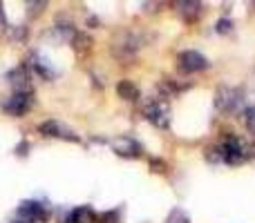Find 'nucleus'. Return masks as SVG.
<instances>
[{
    "label": "nucleus",
    "instance_id": "1",
    "mask_svg": "<svg viewBox=\"0 0 255 223\" xmlns=\"http://www.w3.org/2000/svg\"><path fill=\"white\" fill-rule=\"evenodd\" d=\"M249 156H251V154H249V148L240 136H235V134L224 136V141H222V145H220L222 161L229 163V165H240V163H244Z\"/></svg>",
    "mask_w": 255,
    "mask_h": 223
},
{
    "label": "nucleus",
    "instance_id": "2",
    "mask_svg": "<svg viewBox=\"0 0 255 223\" xmlns=\"http://www.w3.org/2000/svg\"><path fill=\"white\" fill-rule=\"evenodd\" d=\"M177 67H179L184 74H197V72L208 70V58L204 54L195 52V49H186L177 56Z\"/></svg>",
    "mask_w": 255,
    "mask_h": 223
},
{
    "label": "nucleus",
    "instance_id": "3",
    "mask_svg": "<svg viewBox=\"0 0 255 223\" xmlns=\"http://www.w3.org/2000/svg\"><path fill=\"white\" fill-rule=\"evenodd\" d=\"M18 217L22 223H47L49 215H47V208L38 201H22L18 206Z\"/></svg>",
    "mask_w": 255,
    "mask_h": 223
},
{
    "label": "nucleus",
    "instance_id": "4",
    "mask_svg": "<svg viewBox=\"0 0 255 223\" xmlns=\"http://www.w3.org/2000/svg\"><path fill=\"white\" fill-rule=\"evenodd\" d=\"M240 103H242V89L238 87H220L215 94V107L220 112H235L240 107Z\"/></svg>",
    "mask_w": 255,
    "mask_h": 223
},
{
    "label": "nucleus",
    "instance_id": "5",
    "mask_svg": "<svg viewBox=\"0 0 255 223\" xmlns=\"http://www.w3.org/2000/svg\"><path fill=\"white\" fill-rule=\"evenodd\" d=\"M145 118L157 127H168L170 125V107L166 101H150L145 105Z\"/></svg>",
    "mask_w": 255,
    "mask_h": 223
},
{
    "label": "nucleus",
    "instance_id": "6",
    "mask_svg": "<svg viewBox=\"0 0 255 223\" xmlns=\"http://www.w3.org/2000/svg\"><path fill=\"white\" fill-rule=\"evenodd\" d=\"M112 149H115L117 156H124V158H139L143 154V148L136 139L132 136H117L112 141Z\"/></svg>",
    "mask_w": 255,
    "mask_h": 223
},
{
    "label": "nucleus",
    "instance_id": "7",
    "mask_svg": "<svg viewBox=\"0 0 255 223\" xmlns=\"http://www.w3.org/2000/svg\"><path fill=\"white\" fill-rule=\"evenodd\" d=\"M34 107V96L31 94H11V96L4 101L2 110L9 116H25L27 112Z\"/></svg>",
    "mask_w": 255,
    "mask_h": 223
},
{
    "label": "nucleus",
    "instance_id": "8",
    "mask_svg": "<svg viewBox=\"0 0 255 223\" xmlns=\"http://www.w3.org/2000/svg\"><path fill=\"white\" fill-rule=\"evenodd\" d=\"M40 134L45 136H52V139H65V141H72V143H76L79 141V136H76L74 130H70L67 125H63L61 121H45L38 125Z\"/></svg>",
    "mask_w": 255,
    "mask_h": 223
},
{
    "label": "nucleus",
    "instance_id": "9",
    "mask_svg": "<svg viewBox=\"0 0 255 223\" xmlns=\"http://www.w3.org/2000/svg\"><path fill=\"white\" fill-rule=\"evenodd\" d=\"M7 80L11 85L13 94H31V80H29V72L25 65L16 67L7 74Z\"/></svg>",
    "mask_w": 255,
    "mask_h": 223
},
{
    "label": "nucleus",
    "instance_id": "10",
    "mask_svg": "<svg viewBox=\"0 0 255 223\" xmlns=\"http://www.w3.org/2000/svg\"><path fill=\"white\" fill-rule=\"evenodd\" d=\"M65 223H97V212L90 206H79L67 215Z\"/></svg>",
    "mask_w": 255,
    "mask_h": 223
},
{
    "label": "nucleus",
    "instance_id": "11",
    "mask_svg": "<svg viewBox=\"0 0 255 223\" xmlns=\"http://www.w3.org/2000/svg\"><path fill=\"white\" fill-rule=\"evenodd\" d=\"M179 7H181V16H184V20H188V22H195L204 11L202 2H181Z\"/></svg>",
    "mask_w": 255,
    "mask_h": 223
},
{
    "label": "nucleus",
    "instance_id": "12",
    "mask_svg": "<svg viewBox=\"0 0 255 223\" xmlns=\"http://www.w3.org/2000/svg\"><path fill=\"white\" fill-rule=\"evenodd\" d=\"M117 94H119L124 101H136L139 98V87H136L132 80H121L117 85Z\"/></svg>",
    "mask_w": 255,
    "mask_h": 223
},
{
    "label": "nucleus",
    "instance_id": "13",
    "mask_svg": "<svg viewBox=\"0 0 255 223\" xmlns=\"http://www.w3.org/2000/svg\"><path fill=\"white\" fill-rule=\"evenodd\" d=\"M166 223H190V219H188V215H186L184 210H179V208H175V210H172L170 215H168Z\"/></svg>",
    "mask_w": 255,
    "mask_h": 223
},
{
    "label": "nucleus",
    "instance_id": "14",
    "mask_svg": "<svg viewBox=\"0 0 255 223\" xmlns=\"http://www.w3.org/2000/svg\"><path fill=\"white\" fill-rule=\"evenodd\" d=\"M244 123H247V127L255 134V105L247 107V112H244Z\"/></svg>",
    "mask_w": 255,
    "mask_h": 223
},
{
    "label": "nucleus",
    "instance_id": "15",
    "mask_svg": "<svg viewBox=\"0 0 255 223\" xmlns=\"http://www.w3.org/2000/svg\"><path fill=\"white\" fill-rule=\"evenodd\" d=\"M231 27H233V22L231 20H220L217 22V31H220V34H229Z\"/></svg>",
    "mask_w": 255,
    "mask_h": 223
},
{
    "label": "nucleus",
    "instance_id": "16",
    "mask_svg": "<svg viewBox=\"0 0 255 223\" xmlns=\"http://www.w3.org/2000/svg\"><path fill=\"white\" fill-rule=\"evenodd\" d=\"M9 223H22V221H9Z\"/></svg>",
    "mask_w": 255,
    "mask_h": 223
}]
</instances>
